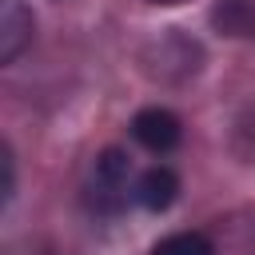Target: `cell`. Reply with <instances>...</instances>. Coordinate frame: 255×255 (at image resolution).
<instances>
[{
	"label": "cell",
	"instance_id": "obj_6",
	"mask_svg": "<svg viewBox=\"0 0 255 255\" xmlns=\"http://www.w3.org/2000/svg\"><path fill=\"white\" fill-rule=\"evenodd\" d=\"M4 199H12V191H16V159H12V151L4 147Z\"/></svg>",
	"mask_w": 255,
	"mask_h": 255
},
{
	"label": "cell",
	"instance_id": "obj_3",
	"mask_svg": "<svg viewBox=\"0 0 255 255\" xmlns=\"http://www.w3.org/2000/svg\"><path fill=\"white\" fill-rule=\"evenodd\" d=\"M131 135L147 147V151H167L179 143V120L167 108H143L131 120Z\"/></svg>",
	"mask_w": 255,
	"mask_h": 255
},
{
	"label": "cell",
	"instance_id": "obj_5",
	"mask_svg": "<svg viewBox=\"0 0 255 255\" xmlns=\"http://www.w3.org/2000/svg\"><path fill=\"white\" fill-rule=\"evenodd\" d=\"M151 255H215L211 239L203 231H175L151 247Z\"/></svg>",
	"mask_w": 255,
	"mask_h": 255
},
{
	"label": "cell",
	"instance_id": "obj_4",
	"mask_svg": "<svg viewBox=\"0 0 255 255\" xmlns=\"http://www.w3.org/2000/svg\"><path fill=\"white\" fill-rule=\"evenodd\" d=\"M175 191H179V179H175V171L163 167V163L147 167V171L135 179V199H139L147 211H163V207H171V203H175Z\"/></svg>",
	"mask_w": 255,
	"mask_h": 255
},
{
	"label": "cell",
	"instance_id": "obj_7",
	"mask_svg": "<svg viewBox=\"0 0 255 255\" xmlns=\"http://www.w3.org/2000/svg\"><path fill=\"white\" fill-rule=\"evenodd\" d=\"M147 4H159V8H175V4H183V0H147Z\"/></svg>",
	"mask_w": 255,
	"mask_h": 255
},
{
	"label": "cell",
	"instance_id": "obj_2",
	"mask_svg": "<svg viewBox=\"0 0 255 255\" xmlns=\"http://www.w3.org/2000/svg\"><path fill=\"white\" fill-rule=\"evenodd\" d=\"M32 44V12L24 0H0V60L12 64Z\"/></svg>",
	"mask_w": 255,
	"mask_h": 255
},
{
	"label": "cell",
	"instance_id": "obj_1",
	"mask_svg": "<svg viewBox=\"0 0 255 255\" xmlns=\"http://www.w3.org/2000/svg\"><path fill=\"white\" fill-rule=\"evenodd\" d=\"M92 195L100 207L116 211L124 207L131 195H135V183H131V163L120 155V151H108L100 163H96V175H92Z\"/></svg>",
	"mask_w": 255,
	"mask_h": 255
}]
</instances>
